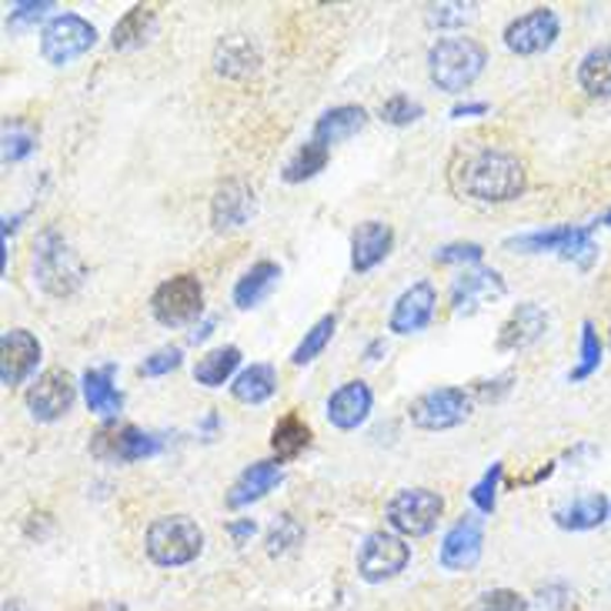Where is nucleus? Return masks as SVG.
<instances>
[{
    "instance_id": "f704fd0d",
    "label": "nucleus",
    "mask_w": 611,
    "mask_h": 611,
    "mask_svg": "<svg viewBox=\"0 0 611 611\" xmlns=\"http://www.w3.org/2000/svg\"><path fill=\"white\" fill-rule=\"evenodd\" d=\"M598 368H601V337H598L595 324H591V321H585V324H581V358H578L575 371L568 375V381H571V385H578V381L591 378Z\"/></svg>"
},
{
    "instance_id": "bb28decb",
    "label": "nucleus",
    "mask_w": 611,
    "mask_h": 611,
    "mask_svg": "<svg viewBox=\"0 0 611 611\" xmlns=\"http://www.w3.org/2000/svg\"><path fill=\"white\" fill-rule=\"evenodd\" d=\"M257 64H260V57L247 37H224L218 47V57H214V70L224 77H247L257 70Z\"/></svg>"
},
{
    "instance_id": "9d476101",
    "label": "nucleus",
    "mask_w": 611,
    "mask_h": 611,
    "mask_svg": "<svg viewBox=\"0 0 611 611\" xmlns=\"http://www.w3.org/2000/svg\"><path fill=\"white\" fill-rule=\"evenodd\" d=\"M558 31H562L558 14L552 8H535L504 27V47L521 57H535V54H545L558 41Z\"/></svg>"
},
{
    "instance_id": "e433bc0d",
    "label": "nucleus",
    "mask_w": 611,
    "mask_h": 611,
    "mask_svg": "<svg viewBox=\"0 0 611 611\" xmlns=\"http://www.w3.org/2000/svg\"><path fill=\"white\" fill-rule=\"evenodd\" d=\"M301 525L291 518V514H281L275 525H271V532H268V555H285V552H291L298 542H301Z\"/></svg>"
},
{
    "instance_id": "dca6fc26",
    "label": "nucleus",
    "mask_w": 611,
    "mask_h": 611,
    "mask_svg": "<svg viewBox=\"0 0 611 611\" xmlns=\"http://www.w3.org/2000/svg\"><path fill=\"white\" fill-rule=\"evenodd\" d=\"M548 331V311L535 301H525L511 311V318L498 331V352H521L532 347Z\"/></svg>"
},
{
    "instance_id": "ea45409f",
    "label": "nucleus",
    "mask_w": 611,
    "mask_h": 611,
    "mask_svg": "<svg viewBox=\"0 0 611 611\" xmlns=\"http://www.w3.org/2000/svg\"><path fill=\"white\" fill-rule=\"evenodd\" d=\"M181 347H157L151 358H144L141 365V375L144 378H160V375H170L174 368H181Z\"/></svg>"
},
{
    "instance_id": "c756f323",
    "label": "nucleus",
    "mask_w": 611,
    "mask_h": 611,
    "mask_svg": "<svg viewBox=\"0 0 611 611\" xmlns=\"http://www.w3.org/2000/svg\"><path fill=\"white\" fill-rule=\"evenodd\" d=\"M241 365V352L234 344L227 347H214V352H208L198 365H195V381L204 385V388H221Z\"/></svg>"
},
{
    "instance_id": "a878e982",
    "label": "nucleus",
    "mask_w": 611,
    "mask_h": 611,
    "mask_svg": "<svg viewBox=\"0 0 611 611\" xmlns=\"http://www.w3.org/2000/svg\"><path fill=\"white\" fill-rule=\"evenodd\" d=\"M275 391H278V371L271 365H251L231 385V395L244 404H265Z\"/></svg>"
},
{
    "instance_id": "58836bf2",
    "label": "nucleus",
    "mask_w": 611,
    "mask_h": 611,
    "mask_svg": "<svg viewBox=\"0 0 611 611\" xmlns=\"http://www.w3.org/2000/svg\"><path fill=\"white\" fill-rule=\"evenodd\" d=\"M501 462H495L488 471H485V478L471 488V501H475V508L478 511H485V514H491L495 511V501H498V481H501Z\"/></svg>"
},
{
    "instance_id": "cd10ccee",
    "label": "nucleus",
    "mask_w": 611,
    "mask_h": 611,
    "mask_svg": "<svg viewBox=\"0 0 611 611\" xmlns=\"http://www.w3.org/2000/svg\"><path fill=\"white\" fill-rule=\"evenodd\" d=\"M588 224H558V227H548V231H535V234H521V237H511L508 247L521 251V254H545V251H565Z\"/></svg>"
},
{
    "instance_id": "de8ad7c7",
    "label": "nucleus",
    "mask_w": 611,
    "mask_h": 611,
    "mask_svg": "<svg viewBox=\"0 0 611 611\" xmlns=\"http://www.w3.org/2000/svg\"><path fill=\"white\" fill-rule=\"evenodd\" d=\"M211 327H214V318H208L204 324H198V327L191 331V341H195V344H198V341H204V337L211 334Z\"/></svg>"
},
{
    "instance_id": "4c0bfd02",
    "label": "nucleus",
    "mask_w": 611,
    "mask_h": 611,
    "mask_svg": "<svg viewBox=\"0 0 611 611\" xmlns=\"http://www.w3.org/2000/svg\"><path fill=\"white\" fill-rule=\"evenodd\" d=\"M421 118V104L411 101L408 95H395L381 104V121L395 124V127H408Z\"/></svg>"
},
{
    "instance_id": "37998d69",
    "label": "nucleus",
    "mask_w": 611,
    "mask_h": 611,
    "mask_svg": "<svg viewBox=\"0 0 611 611\" xmlns=\"http://www.w3.org/2000/svg\"><path fill=\"white\" fill-rule=\"evenodd\" d=\"M34 151V137L31 134H21V131H8L4 134V160H21Z\"/></svg>"
},
{
    "instance_id": "393cba45",
    "label": "nucleus",
    "mask_w": 611,
    "mask_h": 611,
    "mask_svg": "<svg viewBox=\"0 0 611 611\" xmlns=\"http://www.w3.org/2000/svg\"><path fill=\"white\" fill-rule=\"evenodd\" d=\"M578 87L588 98H611V41L591 47L578 64Z\"/></svg>"
},
{
    "instance_id": "79ce46f5",
    "label": "nucleus",
    "mask_w": 611,
    "mask_h": 611,
    "mask_svg": "<svg viewBox=\"0 0 611 611\" xmlns=\"http://www.w3.org/2000/svg\"><path fill=\"white\" fill-rule=\"evenodd\" d=\"M485 247L475 244V241H458V244H445L434 251V260L438 265H458V260H468V265H475V260H481Z\"/></svg>"
},
{
    "instance_id": "a19ab883",
    "label": "nucleus",
    "mask_w": 611,
    "mask_h": 611,
    "mask_svg": "<svg viewBox=\"0 0 611 611\" xmlns=\"http://www.w3.org/2000/svg\"><path fill=\"white\" fill-rule=\"evenodd\" d=\"M478 611H529V601L511 588H495L481 595Z\"/></svg>"
},
{
    "instance_id": "6ab92c4d",
    "label": "nucleus",
    "mask_w": 611,
    "mask_h": 611,
    "mask_svg": "<svg viewBox=\"0 0 611 611\" xmlns=\"http://www.w3.org/2000/svg\"><path fill=\"white\" fill-rule=\"evenodd\" d=\"M611 518V501L601 491H585L575 495L571 501H565L562 508H555V521L565 532H591Z\"/></svg>"
},
{
    "instance_id": "6e6552de",
    "label": "nucleus",
    "mask_w": 611,
    "mask_h": 611,
    "mask_svg": "<svg viewBox=\"0 0 611 611\" xmlns=\"http://www.w3.org/2000/svg\"><path fill=\"white\" fill-rule=\"evenodd\" d=\"M471 395L465 388H434L411 401V421L424 431H448L468 421Z\"/></svg>"
},
{
    "instance_id": "f8f14e48",
    "label": "nucleus",
    "mask_w": 611,
    "mask_h": 611,
    "mask_svg": "<svg viewBox=\"0 0 611 611\" xmlns=\"http://www.w3.org/2000/svg\"><path fill=\"white\" fill-rule=\"evenodd\" d=\"M37 362H41V341L24 327H11L4 341H0V385L4 388L24 385L34 375Z\"/></svg>"
},
{
    "instance_id": "9b49d317",
    "label": "nucleus",
    "mask_w": 611,
    "mask_h": 611,
    "mask_svg": "<svg viewBox=\"0 0 611 611\" xmlns=\"http://www.w3.org/2000/svg\"><path fill=\"white\" fill-rule=\"evenodd\" d=\"M74 398H77V381H74V375L64 371V368H51V371H44V375L31 385V391H27V408H31V418H34V421L51 424V421H57V418H64V414L70 411Z\"/></svg>"
},
{
    "instance_id": "2eb2a0df",
    "label": "nucleus",
    "mask_w": 611,
    "mask_h": 611,
    "mask_svg": "<svg viewBox=\"0 0 611 611\" xmlns=\"http://www.w3.org/2000/svg\"><path fill=\"white\" fill-rule=\"evenodd\" d=\"M481 545H485V532H481V518L465 514L458 525L445 535L442 542V568L448 571H468L478 565L481 558Z\"/></svg>"
},
{
    "instance_id": "09e8293b",
    "label": "nucleus",
    "mask_w": 611,
    "mask_h": 611,
    "mask_svg": "<svg viewBox=\"0 0 611 611\" xmlns=\"http://www.w3.org/2000/svg\"><path fill=\"white\" fill-rule=\"evenodd\" d=\"M381 352H385V341H375V344L368 347V362H378Z\"/></svg>"
},
{
    "instance_id": "f257e3e1",
    "label": "nucleus",
    "mask_w": 611,
    "mask_h": 611,
    "mask_svg": "<svg viewBox=\"0 0 611 611\" xmlns=\"http://www.w3.org/2000/svg\"><path fill=\"white\" fill-rule=\"evenodd\" d=\"M458 188L485 204H504L525 191V164L508 151H475L455 170Z\"/></svg>"
},
{
    "instance_id": "aec40b11",
    "label": "nucleus",
    "mask_w": 611,
    "mask_h": 611,
    "mask_svg": "<svg viewBox=\"0 0 611 611\" xmlns=\"http://www.w3.org/2000/svg\"><path fill=\"white\" fill-rule=\"evenodd\" d=\"M254 214V191L241 181H227L218 188L211 201V224L214 231H234L244 227Z\"/></svg>"
},
{
    "instance_id": "f03ea898",
    "label": "nucleus",
    "mask_w": 611,
    "mask_h": 611,
    "mask_svg": "<svg viewBox=\"0 0 611 611\" xmlns=\"http://www.w3.org/2000/svg\"><path fill=\"white\" fill-rule=\"evenodd\" d=\"M488 64V51L471 37H445L427 51V70L434 87L448 95H462L481 77Z\"/></svg>"
},
{
    "instance_id": "412c9836",
    "label": "nucleus",
    "mask_w": 611,
    "mask_h": 611,
    "mask_svg": "<svg viewBox=\"0 0 611 611\" xmlns=\"http://www.w3.org/2000/svg\"><path fill=\"white\" fill-rule=\"evenodd\" d=\"M281 478H285L281 462H257V465L241 471V478L231 485L224 501H227V508H244L251 501H260L275 485H281Z\"/></svg>"
},
{
    "instance_id": "4468645a",
    "label": "nucleus",
    "mask_w": 611,
    "mask_h": 611,
    "mask_svg": "<svg viewBox=\"0 0 611 611\" xmlns=\"http://www.w3.org/2000/svg\"><path fill=\"white\" fill-rule=\"evenodd\" d=\"M434 308H438V291L431 288V281H418L395 301L388 327L395 334H418L431 324Z\"/></svg>"
},
{
    "instance_id": "4be33fe9",
    "label": "nucleus",
    "mask_w": 611,
    "mask_h": 611,
    "mask_svg": "<svg viewBox=\"0 0 611 611\" xmlns=\"http://www.w3.org/2000/svg\"><path fill=\"white\" fill-rule=\"evenodd\" d=\"M365 124H368V111H365V108H358V104H341V108H331V111H324V114L318 118L311 141H318V144H324V147L331 151L334 144H341V141H347V137H355L358 131H365Z\"/></svg>"
},
{
    "instance_id": "b1692460",
    "label": "nucleus",
    "mask_w": 611,
    "mask_h": 611,
    "mask_svg": "<svg viewBox=\"0 0 611 611\" xmlns=\"http://www.w3.org/2000/svg\"><path fill=\"white\" fill-rule=\"evenodd\" d=\"M278 278H281V268L275 265V260H257L254 268H247L237 278V285H234V304L237 308H257L260 301H265L275 291Z\"/></svg>"
},
{
    "instance_id": "49530a36",
    "label": "nucleus",
    "mask_w": 611,
    "mask_h": 611,
    "mask_svg": "<svg viewBox=\"0 0 611 611\" xmlns=\"http://www.w3.org/2000/svg\"><path fill=\"white\" fill-rule=\"evenodd\" d=\"M488 111V104H458L455 111H452V118H471V114H485Z\"/></svg>"
},
{
    "instance_id": "2f4dec72",
    "label": "nucleus",
    "mask_w": 611,
    "mask_h": 611,
    "mask_svg": "<svg viewBox=\"0 0 611 611\" xmlns=\"http://www.w3.org/2000/svg\"><path fill=\"white\" fill-rule=\"evenodd\" d=\"M308 445H311V427L304 424V418L285 414V418L275 424V431H271V448L278 452V462H281V458H298Z\"/></svg>"
},
{
    "instance_id": "423d86ee",
    "label": "nucleus",
    "mask_w": 611,
    "mask_h": 611,
    "mask_svg": "<svg viewBox=\"0 0 611 611\" xmlns=\"http://www.w3.org/2000/svg\"><path fill=\"white\" fill-rule=\"evenodd\" d=\"M151 314L164 327H185L204 314V288L195 275H178L151 295Z\"/></svg>"
},
{
    "instance_id": "c03bdc74",
    "label": "nucleus",
    "mask_w": 611,
    "mask_h": 611,
    "mask_svg": "<svg viewBox=\"0 0 611 611\" xmlns=\"http://www.w3.org/2000/svg\"><path fill=\"white\" fill-rule=\"evenodd\" d=\"M47 11H54V4L41 0V4H14L11 11V24H31V21H41Z\"/></svg>"
},
{
    "instance_id": "1a4fd4ad",
    "label": "nucleus",
    "mask_w": 611,
    "mask_h": 611,
    "mask_svg": "<svg viewBox=\"0 0 611 611\" xmlns=\"http://www.w3.org/2000/svg\"><path fill=\"white\" fill-rule=\"evenodd\" d=\"M411 562V548L395 532H371L358 548V575L371 585L401 575Z\"/></svg>"
},
{
    "instance_id": "20e7f679",
    "label": "nucleus",
    "mask_w": 611,
    "mask_h": 611,
    "mask_svg": "<svg viewBox=\"0 0 611 611\" xmlns=\"http://www.w3.org/2000/svg\"><path fill=\"white\" fill-rule=\"evenodd\" d=\"M34 275H37V285L54 298L74 295L84 281V268H80L77 254L54 231H47L34 244Z\"/></svg>"
},
{
    "instance_id": "7ed1b4c3",
    "label": "nucleus",
    "mask_w": 611,
    "mask_h": 611,
    "mask_svg": "<svg viewBox=\"0 0 611 611\" xmlns=\"http://www.w3.org/2000/svg\"><path fill=\"white\" fill-rule=\"evenodd\" d=\"M201 548H204V532L188 514H164L151 521V529L144 535V552L160 568L191 565L201 555Z\"/></svg>"
},
{
    "instance_id": "ddd939ff",
    "label": "nucleus",
    "mask_w": 611,
    "mask_h": 611,
    "mask_svg": "<svg viewBox=\"0 0 611 611\" xmlns=\"http://www.w3.org/2000/svg\"><path fill=\"white\" fill-rule=\"evenodd\" d=\"M504 298V281L498 271L491 268H475V271H465L455 278L452 285V311L455 314H478L485 311L488 304L501 301Z\"/></svg>"
},
{
    "instance_id": "f3484780",
    "label": "nucleus",
    "mask_w": 611,
    "mask_h": 611,
    "mask_svg": "<svg viewBox=\"0 0 611 611\" xmlns=\"http://www.w3.org/2000/svg\"><path fill=\"white\" fill-rule=\"evenodd\" d=\"M371 388L365 381H344L331 398H327V421L341 431H355L358 424L368 421L371 414Z\"/></svg>"
},
{
    "instance_id": "a211bd4d",
    "label": "nucleus",
    "mask_w": 611,
    "mask_h": 611,
    "mask_svg": "<svg viewBox=\"0 0 611 611\" xmlns=\"http://www.w3.org/2000/svg\"><path fill=\"white\" fill-rule=\"evenodd\" d=\"M395 244V231L385 221H365L355 227L352 234V268L358 275H368L371 268H378L381 260L391 254Z\"/></svg>"
},
{
    "instance_id": "72a5a7b5",
    "label": "nucleus",
    "mask_w": 611,
    "mask_h": 611,
    "mask_svg": "<svg viewBox=\"0 0 611 611\" xmlns=\"http://www.w3.org/2000/svg\"><path fill=\"white\" fill-rule=\"evenodd\" d=\"M334 327H337V314H324L308 334H304V341L295 347V355H291V365H311L324 347H327V341L334 337Z\"/></svg>"
},
{
    "instance_id": "a18cd8bd",
    "label": "nucleus",
    "mask_w": 611,
    "mask_h": 611,
    "mask_svg": "<svg viewBox=\"0 0 611 611\" xmlns=\"http://www.w3.org/2000/svg\"><path fill=\"white\" fill-rule=\"evenodd\" d=\"M254 532H257V525H254L251 518H244V521H231V525H227V535H231L237 545H244Z\"/></svg>"
},
{
    "instance_id": "3c124183",
    "label": "nucleus",
    "mask_w": 611,
    "mask_h": 611,
    "mask_svg": "<svg viewBox=\"0 0 611 611\" xmlns=\"http://www.w3.org/2000/svg\"><path fill=\"white\" fill-rule=\"evenodd\" d=\"M608 337H611V327H608Z\"/></svg>"
},
{
    "instance_id": "7c9ffc66",
    "label": "nucleus",
    "mask_w": 611,
    "mask_h": 611,
    "mask_svg": "<svg viewBox=\"0 0 611 611\" xmlns=\"http://www.w3.org/2000/svg\"><path fill=\"white\" fill-rule=\"evenodd\" d=\"M327 160H331V151H327L324 144H318V141H308V144H301V147L295 151V157L285 164L281 178H285L288 185L311 181L318 170H324V167H327Z\"/></svg>"
},
{
    "instance_id": "8fccbe9b",
    "label": "nucleus",
    "mask_w": 611,
    "mask_h": 611,
    "mask_svg": "<svg viewBox=\"0 0 611 611\" xmlns=\"http://www.w3.org/2000/svg\"><path fill=\"white\" fill-rule=\"evenodd\" d=\"M595 224H604V227H611V211H608V214H604L601 221H595Z\"/></svg>"
},
{
    "instance_id": "0eeeda50",
    "label": "nucleus",
    "mask_w": 611,
    "mask_h": 611,
    "mask_svg": "<svg viewBox=\"0 0 611 611\" xmlns=\"http://www.w3.org/2000/svg\"><path fill=\"white\" fill-rule=\"evenodd\" d=\"M98 31L91 21H84L80 14H57L44 24L41 31V54L54 67H67L70 60L84 57L95 47Z\"/></svg>"
},
{
    "instance_id": "c9c22d12",
    "label": "nucleus",
    "mask_w": 611,
    "mask_h": 611,
    "mask_svg": "<svg viewBox=\"0 0 611 611\" xmlns=\"http://www.w3.org/2000/svg\"><path fill=\"white\" fill-rule=\"evenodd\" d=\"M478 4H427L424 8V21L431 27H465L468 21H475Z\"/></svg>"
},
{
    "instance_id": "5701e85b",
    "label": "nucleus",
    "mask_w": 611,
    "mask_h": 611,
    "mask_svg": "<svg viewBox=\"0 0 611 611\" xmlns=\"http://www.w3.org/2000/svg\"><path fill=\"white\" fill-rule=\"evenodd\" d=\"M84 401L95 414L101 418H114L121 414L124 408V395L114 388V365H104V368H91L84 375Z\"/></svg>"
},
{
    "instance_id": "c85d7f7f",
    "label": "nucleus",
    "mask_w": 611,
    "mask_h": 611,
    "mask_svg": "<svg viewBox=\"0 0 611 611\" xmlns=\"http://www.w3.org/2000/svg\"><path fill=\"white\" fill-rule=\"evenodd\" d=\"M104 438H108V434H104ZM108 442H111V458H118V462H141V458H151V455L160 452V442L154 438V434L134 427V424L114 431Z\"/></svg>"
},
{
    "instance_id": "473e14b6",
    "label": "nucleus",
    "mask_w": 611,
    "mask_h": 611,
    "mask_svg": "<svg viewBox=\"0 0 611 611\" xmlns=\"http://www.w3.org/2000/svg\"><path fill=\"white\" fill-rule=\"evenodd\" d=\"M151 31H154V11H151V8H131V11L118 21L111 44H114L118 51H131V47H141V44L151 37Z\"/></svg>"
},
{
    "instance_id": "39448f33",
    "label": "nucleus",
    "mask_w": 611,
    "mask_h": 611,
    "mask_svg": "<svg viewBox=\"0 0 611 611\" xmlns=\"http://www.w3.org/2000/svg\"><path fill=\"white\" fill-rule=\"evenodd\" d=\"M445 511V501L438 491H427V488H401L388 508H385V518L388 525L398 532V535H408V538H424L434 532L438 525V518Z\"/></svg>"
}]
</instances>
